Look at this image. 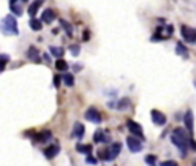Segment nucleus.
<instances>
[{
    "label": "nucleus",
    "mask_w": 196,
    "mask_h": 166,
    "mask_svg": "<svg viewBox=\"0 0 196 166\" xmlns=\"http://www.w3.org/2000/svg\"><path fill=\"white\" fill-rule=\"evenodd\" d=\"M89 31H84V36H83V38H84V40H89Z\"/></svg>",
    "instance_id": "473e14b6"
},
{
    "label": "nucleus",
    "mask_w": 196,
    "mask_h": 166,
    "mask_svg": "<svg viewBox=\"0 0 196 166\" xmlns=\"http://www.w3.org/2000/svg\"><path fill=\"white\" fill-rule=\"evenodd\" d=\"M0 29H2V33H5V34L17 36L18 28H17V20H16V17H14V16H6V17L2 20Z\"/></svg>",
    "instance_id": "f03ea898"
},
{
    "label": "nucleus",
    "mask_w": 196,
    "mask_h": 166,
    "mask_svg": "<svg viewBox=\"0 0 196 166\" xmlns=\"http://www.w3.org/2000/svg\"><path fill=\"white\" fill-rule=\"evenodd\" d=\"M181 34H182V38L189 43H195L196 42V29L195 28H190L187 25H182L181 26Z\"/></svg>",
    "instance_id": "20e7f679"
},
{
    "label": "nucleus",
    "mask_w": 196,
    "mask_h": 166,
    "mask_svg": "<svg viewBox=\"0 0 196 166\" xmlns=\"http://www.w3.org/2000/svg\"><path fill=\"white\" fill-rule=\"evenodd\" d=\"M175 51H176V54L184 55V57H187V54H189V51H187V46H184V43H181V42H178V43H176V48H175Z\"/></svg>",
    "instance_id": "f3484780"
},
{
    "label": "nucleus",
    "mask_w": 196,
    "mask_h": 166,
    "mask_svg": "<svg viewBox=\"0 0 196 166\" xmlns=\"http://www.w3.org/2000/svg\"><path fill=\"white\" fill-rule=\"evenodd\" d=\"M84 118L89 120V122H92V123H101V120H103L100 111L97 109V108H93V106L88 108V111L84 112Z\"/></svg>",
    "instance_id": "39448f33"
},
{
    "label": "nucleus",
    "mask_w": 196,
    "mask_h": 166,
    "mask_svg": "<svg viewBox=\"0 0 196 166\" xmlns=\"http://www.w3.org/2000/svg\"><path fill=\"white\" fill-rule=\"evenodd\" d=\"M60 152V146L58 145H49V146H46L45 149H43V154H45V157L46 158H54L57 154Z\"/></svg>",
    "instance_id": "9d476101"
},
{
    "label": "nucleus",
    "mask_w": 196,
    "mask_h": 166,
    "mask_svg": "<svg viewBox=\"0 0 196 166\" xmlns=\"http://www.w3.org/2000/svg\"><path fill=\"white\" fill-rule=\"evenodd\" d=\"M189 142H190V140H185V138H182V137H178L176 134L172 135V143L181 151V154H182L184 157H185L187 149H189Z\"/></svg>",
    "instance_id": "7ed1b4c3"
},
{
    "label": "nucleus",
    "mask_w": 196,
    "mask_h": 166,
    "mask_svg": "<svg viewBox=\"0 0 196 166\" xmlns=\"http://www.w3.org/2000/svg\"><path fill=\"white\" fill-rule=\"evenodd\" d=\"M69 51H71L72 55H75V57H77V55L80 54V46H78V45H72L71 48H69Z\"/></svg>",
    "instance_id": "bb28decb"
},
{
    "label": "nucleus",
    "mask_w": 196,
    "mask_h": 166,
    "mask_svg": "<svg viewBox=\"0 0 196 166\" xmlns=\"http://www.w3.org/2000/svg\"><path fill=\"white\" fill-rule=\"evenodd\" d=\"M129 105H130V100L127 98V97H124V98H121L118 103H117V109H120V111H124L129 108Z\"/></svg>",
    "instance_id": "a211bd4d"
},
{
    "label": "nucleus",
    "mask_w": 196,
    "mask_h": 166,
    "mask_svg": "<svg viewBox=\"0 0 196 166\" xmlns=\"http://www.w3.org/2000/svg\"><path fill=\"white\" fill-rule=\"evenodd\" d=\"M60 82H61V77H60V75H55V77H54V86L58 88V86H60Z\"/></svg>",
    "instance_id": "7c9ffc66"
},
{
    "label": "nucleus",
    "mask_w": 196,
    "mask_h": 166,
    "mask_svg": "<svg viewBox=\"0 0 196 166\" xmlns=\"http://www.w3.org/2000/svg\"><path fill=\"white\" fill-rule=\"evenodd\" d=\"M184 122H185V128H187V131L190 132V135L193 134V112L189 109L187 112H185V115H184Z\"/></svg>",
    "instance_id": "f8f14e48"
},
{
    "label": "nucleus",
    "mask_w": 196,
    "mask_h": 166,
    "mask_svg": "<svg viewBox=\"0 0 196 166\" xmlns=\"http://www.w3.org/2000/svg\"><path fill=\"white\" fill-rule=\"evenodd\" d=\"M54 18H55V13H54L51 8H48V9L43 11V14H41V22H45V23H51Z\"/></svg>",
    "instance_id": "4468645a"
},
{
    "label": "nucleus",
    "mask_w": 196,
    "mask_h": 166,
    "mask_svg": "<svg viewBox=\"0 0 196 166\" xmlns=\"http://www.w3.org/2000/svg\"><path fill=\"white\" fill-rule=\"evenodd\" d=\"M193 83H195V86H196V80H195V82H193Z\"/></svg>",
    "instance_id": "f704fd0d"
},
{
    "label": "nucleus",
    "mask_w": 196,
    "mask_h": 166,
    "mask_svg": "<svg viewBox=\"0 0 196 166\" xmlns=\"http://www.w3.org/2000/svg\"><path fill=\"white\" fill-rule=\"evenodd\" d=\"M8 60H9V55H6V54L0 55V73H2V71L5 69V66H6Z\"/></svg>",
    "instance_id": "b1692460"
},
{
    "label": "nucleus",
    "mask_w": 196,
    "mask_h": 166,
    "mask_svg": "<svg viewBox=\"0 0 196 166\" xmlns=\"http://www.w3.org/2000/svg\"><path fill=\"white\" fill-rule=\"evenodd\" d=\"M55 68H57L58 71H68V63H66L63 58H57V62H55Z\"/></svg>",
    "instance_id": "412c9836"
},
{
    "label": "nucleus",
    "mask_w": 196,
    "mask_h": 166,
    "mask_svg": "<svg viewBox=\"0 0 196 166\" xmlns=\"http://www.w3.org/2000/svg\"><path fill=\"white\" fill-rule=\"evenodd\" d=\"M121 152V143H112V145H109L106 146L104 149H98V157L101 158V160H106V162H112L118 154Z\"/></svg>",
    "instance_id": "f257e3e1"
},
{
    "label": "nucleus",
    "mask_w": 196,
    "mask_h": 166,
    "mask_svg": "<svg viewBox=\"0 0 196 166\" xmlns=\"http://www.w3.org/2000/svg\"><path fill=\"white\" fill-rule=\"evenodd\" d=\"M23 2H28V0H23Z\"/></svg>",
    "instance_id": "c9c22d12"
},
{
    "label": "nucleus",
    "mask_w": 196,
    "mask_h": 166,
    "mask_svg": "<svg viewBox=\"0 0 196 166\" xmlns=\"http://www.w3.org/2000/svg\"><path fill=\"white\" fill-rule=\"evenodd\" d=\"M63 82H65V85H68V86H74V83H75L74 75H72V74H66V75L63 77Z\"/></svg>",
    "instance_id": "5701e85b"
},
{
    "label": "nucleus",
    "mask_w": 196,
    "mask_h": 166,
    "mask_svg": "<svg viewBox=\"0 0 196 166\" xmlns=\"http://www.w3.org/2000/svg\"><path fill=\"white\" fill-rule=\"evenodd\" d=\"M9 6H11V9H12V13H14V14L22 16V8L17 5V0H11V2H9Z\"/></svg>",
    "instance_id": "4be33fe9"
},
{
    "label": "nucleus",
    "mask_w": 196,
    "mask_h": 166,
    "mask_svg": "<svg viewBox=\"0 0 196 166\" xmlns=\"http://www.w3.org/2000/svg\"><path fill=\"white\" fill-rule=\"evenodd\" d=\"M29 26H31V29H34V31H40L41 29V26H43V23H41V20H37V18H31V22H29Z\"/></svg>",
    "instance_id": "6ab92c4d"
},
{
    "label": "nucleus",
    "mask_w": 196,
    "mask_h": 166,
    "mask_svg": "<svg viewBox=\"0 0 196 166\" xmlns=\"http://www.w3.org/2000/svg\"><path fill=\"white\" fill-rule=\"evenodd\" d=\"M40 6H41V0H36V2H32V3H31V6L28 8V13H29V16H31V17H34V16H36Z\"/></svg>",
    "instance_id": "2eb2a0df"
},
{
    "label": "nucleus",
    "mask_w": 196,
    "mask_h": 166,
    "mask_svg": "<svg viewBox=\"0 0 196 166\" xmlns=\"http://www.w3.org/2000/svg\"><path fill=\"white\" fill-rule=\"evenodd\" d=\"M49 51H51V54H52L54 57H57V58H61L63 54H65V51H63L61 48H58V46H51Z\"/></svg>",
    "instance_id": "aec40b11"
},
{
    "label": "nucleus",
    "mask_w": 196,
    "mask_h": 166,
    "mask_svg": "<svg viewBox=\"0 0 196 166\" xmlns=\"http://www.w3.org/2000/svg\"><path fill=\"white\" fill-rule=\"evenodd\" d=\"M110 140V137L106 134V131H103V129H97L95 131V135H93V142L95 143H106Z\"/></svg>",
    "instance_id": "9b49d317"
},
{
    "label": "nucleus",
    "mask_w": 196,
    "mask_h": 166,
    "mask_svg": "<svg viewBox=\"0 0 196 166\" xmlns=\"http://www.w3.org/2000/svg\"><path fill=\"white\" fill-rule=\"evenodd\" d=\"M150 117H152V122H153L155 125H158V126H164V125L167 123V117H165V114H162V112L158 111V109L150 111Z\"/></svg>",
    "instance_id": "6e6552de"
},
{
    "label": "nucleus",
    "mask_w": 196,
    "mask_h": 166,
    "mask_svg": "<svg viewBox=\"0 0 196 166\" xmlns=\"http://www.w3.org/2000/svg\"><path fill=\"white\" fill-rule=\"evenodd\" d=\"M31 137H34L36 142H40V143H45L48 142L51 137H52V132L51 131H41V132H36V134H31Z\"/></svg>",
    "instance_id": "1a4fd4ad"
},
{
    "label": "nucleus",
    "mask_w": 196,
    "mask_h": 166,
    "mask_svg": "<svg viewBox=\"0 0 196 166\" xmlns=\"http://www.w3.org/2000/svg\"><path fill=\"white\" fill-rule=\"evenodd\" d=\"M43 58H45V62H46V63H49V62H51V58H49V55H48V54H43Z\"/></svg>",
    "instance_id": "2f4dec72"
},
{
    "label": "nucleus",
    "mask_w": 196,
    "mask_h": 166,
    "mask_svg": "<svg viewBox=\"0 0 196 166\" xmlns=\"http://www.w3.org/2000/svg\"><path fill=\"white\" fill-rule=\"evenodd\" d=\"M127 129H129V132H132L133 135H136V137H141V140H144V134H143V126L140 125V123H136L135 120H127Z\"/></svg>",
    "instance_id": "423d86ee"
},
{
    "label": "nucleus",
    "mask_w": 196,
    "mask_h": 166,
    "mask_svg": "<svg viewBox=\"0 0 196 166\" xmlns=\"http://www.w3.org/2000/svg\"><path fill=\"white\" fill-rule=\"evenodd\" d=\"M146 163H147V165H155V163H156V157L152 155V154L146 155Z\"/></svg>",
    "instance_id": "393cba45"
},
{
    "label": "nucleus",
    "mask_w": 196,
    "mask_h": 166,
    "mask_svg": "<svg viewBox=\"0 0 196 166\" xmlns=\"http://www.w3.org/2000/svg\"><path fill=\"white\" fill-rule=\"evenodd\" d=\"M61 26L65 28V31L68 33V36H72V26L69 25V23H66L65 20H61Z\"/></svg>",
    "instance_id": "a878e982"
},
{
    "label": "nucleus",
    "mask_w": 196,
    "mask_h": 166,
    "mask_svg": "<svg viewBox=\"0 0 196 166\" xmlns=\"http://www.w3.org/2000/svg\"><path fill=\"white\" fill-rule=\"evenodd\" d=\"M74 137H77V138H83L84 137V125L83 123L77 122L74 125Z\"/></svg>",
    "instance_id": "ddd939ff"
},
{
    "label": "nucleus",
    "mask_w": 196,
    "mask_h": 166,
    "mask_svg": "<svg viewBox=\"0 0 196 166\" xmlns=\"http://www.w3.org/2000/svg\"><path fill=\"white\" fill-rule=\"evenodd\" d=\"M86 163H89V165H97V158H93L90 154H88V157H86Z\"/></svg>",
    "instance_id": "cd10ccee"
},
{
    "label": "nucleus",
    "mask_w": 196,
    "mask_h": 166,
    "mask_svg": "<svg viewBox=\"0 0 196 166\" xmlns=\"http://www.w3.org/2000/svg\"><path fill=\"white\" fill-rule=\"evenodd\" d=\"M161 166H179L176 162H172V160H167V162H162Z\"/></svg>",
    "instance_id": "c756f323"
},
{
    "label": "nucleus",
    "mask_w": 196,
    "mask_h": 166,
    "mask_svg": "<svg viewBox=\"0 0 196 166\" xmlns=\"http://www.w3.org/2000/svg\"><path fill=\"white\" fill-rule=\"evenodd\" d=\"M126 143H127L129 151H132V152H140V151H143V145H141V142H140L136 137H133V135H127Z\"/></svg>",
    "instance_id": "0eeeda50"
},
{
    "label": "nucleus",
    "mask_w": 196,
    "mask_h": 166,
    "mask_svg": "<svg viewBox=\"0 0 196 166\" xmlns=\"http://www.w3.org/2000/svg\"><path fill=\"white\" fill-rule=\"evenodd\" d=\"M77 152H81V154H90L92 152V145H81V143H78L77 146Z\"/></svg>",
    "instance_id": "dca6fc26"
},
{
    "label": "nucleus",
    "mask_w": 196,
    "mask_h": 166,
    "mask_svg": "<svg viewBox=\"0 0 196 166\" xmlns=\"http://www.w3.org/2000/svg\"><path fill=\"white\" fill-rule=\"evenodd\" d=\"M193 166H196V162H193Z\"/></svg>",
    "instance_id": "72a5a7b5"
},
{
    "label": "nucleus",
    "mask_w": 196,
    "mask_h": 166,
    "mask_svg": "<svg viewBox=\"0 0 196 166\" xmlns=\"http://www.w3.org/2000/svg\"><path fill=\"white\" fill-rule=\"evenodd\" d=\"M28 57H34L36 60H38V57H37V49H36V48H31V49L28 51Z\"/></svg>",
    "instance_id": "c85d7f7f"
}]
</instances>
